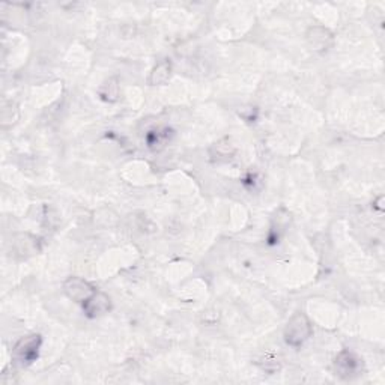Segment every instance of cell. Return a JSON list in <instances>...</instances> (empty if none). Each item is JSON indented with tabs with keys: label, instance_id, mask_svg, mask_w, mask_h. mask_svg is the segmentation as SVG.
Wrapping results in <instances>:
<instances>
[{
	"label": "cell",
	"instance_id": "1",
	"mask_svg": "<svg viewBox=\"0 0 385 385\" xmlns=\"http://www.w3.org/2000/svg\"><path fill=\"white\" fill-rule=\"evenodd\" d=\"M313 333V327L304 313H295L285 327L283 339L287 346L301 348Z\"/></svg>",
	"mask_w": 385,
	"mask_h": 385
},
{
	"label": "cell",
	"instance_id": "2",
	"mask_svg": "<svg viewBox=\"0 0 385 385\" xmlns=\"http://www.w3.org/2000/svg\"><path fill=\"white\" fill-rule=\"evenodd\" d=\"M43 339L39 334H29L26 337H21V339L15 343V346L12 349V358L15 363L20 367H28L34 361H36L39 355V348H41Z\"/></svg>",
	"mask_w": 385,
	"mask_h": 385
},
{
	"label": "cell",
	"instance_id": "3",
	"mask_svg": "<svg viewBox=\"0 0 385 385\" xmlns=\"http://www.w3.org/2000/svg\"><path fill=\"white\" fill-rule=\"evenodd\" d=\"M334 373L342 380H354L364 371L363 360H361L355 352L344 349L339 355L334 358L333 363Z\"/></svg>",
	"mask_w": 385,
	"mask_h": 385
},
{
	"label": "cell",
	"instance_id": "4",
	"mask_svg": "<svg viewBox=\"0 0 385 385\" xmlns=\"http://www.w3.org/2000/svg\"><path fill=\"white\" fill-rule=\"evenodd\" d=\"M95 291L96 289L89 282H86L85 278L80 277H69L63 283V294L76 302L83 304Z\"/></svg>",
	"mask_w": 385,
	"mask_h": 385
},
{
	"label": "cell",
	"instance_id": "5",
	"mask_svg": "<svg viewBox=\"0 0 385 385\" xmlns=\"http://www.w3.org/2000/svg\"><path fill=\"white\" fill-rule=\"evenodd\" d=\"M111 310V300L107 294L95 291L89 298L83 302V311L87 318L95 319L104 316Z\"/></svg>",
	"mask_w": 385,
	"mask_h": 385
},
{
	"label": "cell",
	"instance_id": "6",
	"mask_svg": "<svg viewBox=\"0 0 385 385\" xmlns=\"http://www.w3.org/2000/svg\"><path fill=\"white\" fill-rule=\"evenodd\" d=\"M306 39L307 44L311 47V50L324 52L333 45L334 36L331 32L324 26H313L307 30Z\"/></svg>",
	"mask_w": 385,
	"mask_h": 385
},
{
	"label": "cell",
	"instance_id": "7",
	"mask_svg": "<svg viewBox=\"0 0 385 385\" xmlns=\"http://www.w3.org/2000/svg\"><path fill=\"white\" fill-rule=\"evenodd\" d=\"M14 248L17 254H21L23 258H28V256H32L38 252V239L28 234H21L15 238Z\"/></svg>",
	"mask_w": 385,
	"mask_h": 385
},
{
	"label": "cell",
	"instance_id": "8",
	"mask_svg": "<svg viewBox=\"0 0 385 385\" xmlns=\"http://www.w3.org/2000/svg\"><path fill=\"white\" fill-rule=\"evenodd\" d=\"M172 74V63L170 60H163L157 63V67H154L152 69L151 76H149V85L155 86V85H163L166 83L168 78H170Z\"/></svg>",
	"mask_w": 385,
	"mask_h": 385
},
{
	"label": "cell",
	"instance_id": "9",
	"mask_svg": "<svg viewBox=\"0 0 385 385\" xmlns=\"http://www.w3.org/2000/svg\"><path fill=\"white\" fill-rule=\"evenodd\" d=\"M100 96L107 102H115L119 96V85L116 78H110L109 82L102 85L100 89Z\"/></svg>",
	"mask_w": 385,
	"mask_h": 385
}]
</instances>
